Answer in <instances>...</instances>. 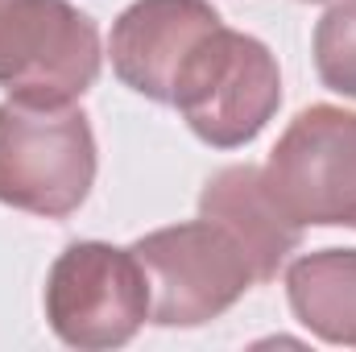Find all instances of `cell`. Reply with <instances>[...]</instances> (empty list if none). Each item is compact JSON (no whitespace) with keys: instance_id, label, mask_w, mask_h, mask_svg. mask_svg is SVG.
Segmentation results:
<instances>
[{"instance_id":"4","label":"cell","mask_w":356,"mask_h":352,"mask_svg":"<svg viewBox=\"0 0 356 352\" xmlns=\"http://www.w3.org/2000/svg\"><path fill=\"white\" fill-rule=\"evenodd\" d=\"M149 282V319L158 328H203L245 298L257 282L241 245L211 220L170 224L133 245Z\"/></svg>"},{"instance_id":"8","label":"cell","mask_w":356,"mask_h":352,"mask_svg":"<svg viewBox=\"0 0 356 352\" xmlns=\"http://www.w3.org/2000/svg\"><path fill=\"white\" fill-rule=\"evenodd\" d=\"M199 216L220 224L245 253L257 282H273L286 257L302 245V224L273 199L266 170L224 166L207 178L199 195Z\"/></svg>"},{"instance_id":"6","label":"cell","mask_w":356,"mask_h":352,"mask_svg":"<svg viewBox=\"0 0 356 352\" xmlns=\"http://www.w3.org/2000/svg\"><path fill=\"white\" fill-rule=\"evenodd\" d=\"M266 182L302 228H356V112L302 108L269 150Z\"/></svg>"},{"instance_id":"5","label":"cell","mask_w":356,"mask_h":352,"mask_svg":"<svg viewBox=\"0 0 356 352\" xmlns=\"http://www.w3.org/2000/svg\"><path fill=\"white\" fill-rule=\"evenodd\" d=\"M50 332L79 352L129 344L149 319V282L133 249L75 241L58 253L46 278Z\"/></svg>"},{"instance_id":"11","label":"cell","mask_w":356,"mask_h":352,"mask_svg":"<svg viewBox=\"0 0 356 352\" xmlns=\"http://www.w3.org/2000/svg\"><path fill=\"white\" fill-rule=\"evenodd\" d=\"M311 4H323V0H311Z\"/></svg>"},{"instance_id":"10","label":"cell","mask_w":356,"mask_h":352,"mask_svg":"<svg viewBox=\"0 0 356 352\" xmlns=\"http://www.w3.org/2000/svg\"><path fill=\"white\" fill-rule=\"evenodd\" d=\"M315 71L323 88L356 99V0H340L315 25Z\"/></svg>"},{"instance_id":"9","label":"cell","mask_w":356,"mask_h":352,"mask_svg":"<svg viewBox=\"0 0 356 352\" xmlns=\"http://www.w3.org/2000/svg\"><path fill=\"white\" fill-rule=\"evenodd\" d=\"M294 319L323 344L356 349V249H319L286 269Z\"/></svg>"},{"instance_id":"7","label":"cell","mask_w":356,"mask_h":352,"mask_svg":"<svg viewBox=\"0 0 356 352\" xmlns=\"http://www.w3.org/2000/svg\"><path fill=\"white\" fill-rule=\"evenodd\" d=\"M224 25L207 0H133L112 25V71L124 88L154 104H170L186 54Z\"/></svg>"},{"instance_id":"1","label":"cell","mask_w":356,"mask_h":352,"mask_svg":"<svg viewBox=\"0 0 356 352\" xmlns=\"http://www.w3.org/2000/svg\"><path fill=\"white\" fill-rule=\"evenodd\" d=\"M95 182V133L91 120L71 108L0 104V203L67 220L83 207Z\"/></svg>"},{"instance_id":"3","label":"cell","mask_w":356,"mask_h":352,"mask_svg":"<svg viewBox=\"0 0 356 352\" xmlns=\"http://www.w3.org/2000/svg\"><path fill=\"white\" fill-rule=\"evenodd\" d=\"M99 29L71 0H0V88L21 104H75L99 79Z\"/></svg>"},{"instance_id":"2","label":"cell","mask_w":356,"mask_h":352,"mask_svg":"<svg viewBox=\"0 0 356 352\" xmlns=\"http://www.w3.org/2000/svg\"><path fill=\"white\" fill-rule=\"evenodd\" d=\"M170 104L203 145H249L282 104L277 58L269 54L266 42L216 25L178 67Z\"/></svg>"}]
</instances>
